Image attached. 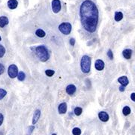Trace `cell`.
<instances>
[{"label": "cell", "mask_w": 135, "mask_h": 135, "mask_svg": "<svg viewBox=\"0 0 135 135\" xmlns=\"http://www.w3.org/2000/svg\"><path fill=\"white\" fill-rule=\"evenodd\" d=\"M81 23L87 32L92 33L96 30L98 23V10L91 0H86L80 5Z\"/></svg>", "instance_id": "cell-1"}, {"label": "cell", "mask_w": 135, "mask_h": 135, "mask_svg": "<svg viewBox=\"0 0 135 135\" xmlns=\"http://www.w3.org/2000/svg\"><path fill=\"white\" fill-rule=\"evenodd\" d=\"M35 52H36V54H37L38 57L39 58V59L41 62H45L50 58V54L48 53V50L46 48V47L44 45L38 46L35 49Z\"/></svg>", "instance_id": "cell-2"}, {"label": "cell", "mask_w": 135, "mask_h": 135, "mask_svg": "<svg viewBox=\"0 0 135 135\" xmlns=\"http://www.w3.org/2000/svg\"><path fill=\"white\" fill-rule=\"evenodd\" d=\"M80 67L83 73L87 74L90 71L91 68V59L88 56H83L80 61Z\"/></svg>", "instance_id": "cell-3"}, {"label": "cell", "mask_w": 135, "mask_h": 135, "mask_svg": "<svg viewBox=\"0 0 135 135\" xmlns=\"http://www.w3.org/2000/svg\"><path fill=\"white\" fill-rule=\"evenodd\" d=\"M59 30L65 35H68L71 32V25L70 23H62L59 26Z\"/></svg>", "instance_id": "cell-4"}, {"label": "cell", "mask_w": 135, "mask_h": 135, "mask_svg": "<svg viewBox=\"0 0 135 135\" xmlns=\"http://www.w3.org/2000/svg\"><path fill=\"white\" fill-rule=\"evenodd\" d=\"M8 74L11 78H15L18 75V68L16 65H11L8 67Z\"/></svg>", "instance_id": "cell-5"}, {"label": "cell", "mask_w": 135, "mask_h": 135, "mask_svg": "<svg viewBox=\"0 0 135 135\" xmlns=\"http://www.w3.org/2000/svg\"><path fill=\"white\" fill-rule=\"evenodd\" d=\"M52 9L55 14H57L61 10V2L59 0H53L52 2Z\"/></svg>", "instance_id": "cell-6"}, {"label": "cell", "mask_w": 135, "mask_h": 135, "mask_svg": "<svg viewBox=\"0 0 135 135\" xmlns=\"http://www.w3.org/2000/svg\"><path fill=\"white\" fill-rule=\"evenodd\" d=\"M98 118L101 121L105 122H107L109 120V115L106 113V112H100L98 113Z\"/></svg>", "instance_id": "cell-7"}, {"label": "cell", "mask_w": 135, "mask_h": 135, "mask_svg": "<svg viewBox=\"0 0 135 135\" xmlns=\"http://www.w3.org/2000/svg\"><path fill=\"white\" fill-rule=\"evenodd\" d=\"M95 66L98 71H102L104 68V62L101 59H98L95 62Z\"/></svg>", "instance_id": "cell-8"}, {"label": "cell", "mask_w": 135, "mask_h": 135, "mask_svg": "<svg viewBox=\"0 0 135 135\" xmlns=\"http://www.w3.org/2000/svg\"><path fill=\"white\" fill-rule=\"evenodd\" d=\"M76 86L73 84H71V85H68L67 87H66V92L68 93V95H74L75 92H76Z\"/></svg>", "instance_id": "cell-9"}, {"label": "cell", "mask_w": 135, "mask_h": 135, "mask_svg": "<svg viewBox=\"0 0 135 135\" xmlns=\"http://www.w3.org/2000/svg\"><path fill=\"white\" fill-rule=\"evenodd\" d=\"M58 110H59V113L60 114H64L66 113L67 111V104L66 103H62L59 105V107H58Z\"/></svg>", "instance_id": "cell-10"}, {"label": "cell", "mask_w": 135, "mask_h": 135, "mask_svg": "<svg viewBox=\"0 0 135 135\" xmlns=\"http://www.w3.org/2000/svg\"><path fill=\"white\" fill-rule=\"evenodd\" d=\"M118 81H119V83L122 86H126L128 84V83H129L128 77H125V76H122V77H119L118 79Z\"/></svg>", "instance_id": "cell-11"}, {"label": "cell", "mask_w": 135, "mask_h": 135, "mask_svg": "<svg viewBox=\"0 0 135 135\" xmlns=\"http://www.w3.org/2000/svg\"><path fill=\"white\" fill-rule=\"evenodd\" d=\"M41 116V110H36L34 113V115H33V119H32V124L35 125L38 122L39 118Z\"/></svg>", "instance_id": "cell-12"}, {"label": "cell", "mask_w": 135, "mask_h": 135, "mask_svg": "<svg viewBox=\"0 0 135 135\" xmlns=\"http://www.w3.org/2000/svg\"><path fill=\"white\" fill-rule=\"evenodd\" d=\"M122 55H123V56L125 57V59H130L131 57V55H132V51H131V50H130V49H125V50H123V52H122Z\"/></svg>", "instance_id": "cell-13"}, {"label": "cell", "mask_w": 135, "mask_h": 135, "mask_svg": "<svg viewBox=\"0 0 135 135\" xmlns=\"http://www.w3.org/2000/svg\"><path fill=\"white\" fill-rule=\"evenodd\" d=\"M18 5V2L17 0H9L8 2V7L10 9H15Z\"/></svg>", "instance_id": "cell-14"}, {"label": "cell", "mask_w": 135, "mask_h": 135, "mask_svg": "<svg viewBox=\"0 0 135 135\" xmlns=\"http://www.w3.org/2000/svg\"><path fill=\"white\" fill-rule=\"evenodd\" d=\"M8 24V19L5 16L0 17V27L3 28Z\"/></svg>", "instance_id": "cell-15"}, {"label": "cell", "mask_w": 135, "mask_h": 135, "mask_svg": "<svg viewBox=\"0 0 135 135\" xmlns=\"http://www.w3.org/2000/svg\"><path fill=\"white\" fill-rule=\"evenodd\" d=\"M114 18H115V20L116 22H119L120 21V20H122L123 18V14L120 11H116L115 13V17H114Z\"/></svg>", "instance_id": "cell-16"}, {"label": "cell", "mask_w": 135, "mask_h": 135, "mask_svg": "<svg viewBox=\"0 0 135 135\" xmlns=\"http://www.w3.org/2000/svg\"><path fill=\"white\" fill-rule=\"evenodd\" d=\"M35 35H36L38 37H39V38H44V37L46 35V33H45V32H44V30L39 29H37V30H36Z\"/></svg>", "instance_id": "cell-17"}, {"label": "cell", "mask_w": 135, "mask_h": 135, "mask_svg": "<svg viewBox=\"0 0 135 135\" xmlns=\"http://www.w3.org/2000/svg\"><path fill=\"white\" fill-rule=\"evenodd\" d=\"M122 113H123V114H124L125 116L129 115V114L131 113V109H130V107L128 106H125V107L123 108V110H122Z\"/></svg>", "instance_id": "cell-18"}, {"label": "cell", "mask_w": 135, "mask_h": 135, "mask_svg": "<svg viewBox=\"0 0 135 135\" xmlns=\"http://www.w3.org/2000/svg\"><path fill=\"white\" fill-rule=\"evenodd\" d=\"M26 78V74L24 72L21 71V72H20V73L18 74L17 75V79L20 80V81H23Z\"/></svg>", "instance_id": "cell-19"}, {"label": "cell", "mask_w": 135, "mask_h": 135, "mask_svg": "<svg viewBox=\"0 0 135 135\" xmlns=\"http://www.w3.org/2000/svg\"><path fill=\"white\" fill-rule=\"evenodd\" d=\"M74 114H75L76 116H80V115H81V113H82V112H83V110H82V108H81V107H75V108H74Z\"/></svg>", "instance_id": "cell-20"}, {"label": "cell", "mask_w": 135, "mask_h": 135, "mask_svg": "<svg viewBox=\"0 0 135 135\" xmlns=\"http://www.w3.org/2000/svg\"><path fill=\"white\" fill-rule=\"evenodd\" d=\"M6 95H7L6 90H5L3 89H0V100H2Z\"/></svg>", "instance_id": "cell-21"}, {"label": "cell", "mask_w": 135, "mask_h": 135, "mask_svg": "<svg viewBox=\"0 0 135 135\" xmlns=\"http://www.w3.org/2000/svg\"><path fill=\"white\" fill-rule=\"evenodd\" d=\"M72 133H73L74 135H80L81 134V130L79 128H74L72 131Z\"/></svg>", "instance_id": "cell-22"}, {"label": "cell", "mask_w": 135, "mask_h": 135, "mask_svg": "<svg viewBox=\"0 0 135 135\" xmlns=\"http://www.w3.org/2000/svg\"><path fill=\"white\" fill-rule=\"evenodd\" d=\"M45 74H47V76L48 77H52L54 74H55V71L53 70H50V69H48L45 71Z\"/></svg>", "instance_id": "cell-23"}, {"label": "cell", "mask_w": 135, "mask_h": 135, "mask_svg": "<svg viewBox=\"0 0 135 135\" xmlns=\"http://www.w3.org/2000/svg\"><path fill=\"white\" fill-rule=\"evenodd\" d=\"M5 53V49L2 45H0V58L3 57Z\"/></svg>", "instance_id": "cell-24"}, {"label": "cell", "mask_w": 135, "mask_h": 135, "mask_svg": "<svg viewBox=\"0 0 135 135\" xmlns=\"http://www.w3.org/2000/svg\"><path fill=\"white\" fill-rule=\"evenodd\" d=\"M107 56H108L109 59H111V60L113 59V52H112L111 50H108V52H107Z\"/></svg>", "instance_id": "cell-25"}, {"label": "cell", "mask_w": 135, "mask_h": 135, "mask_svg": "<svg viewBox=\"0 0 135 135\" xmlns=\"http://www.w3.org/2000/svg\"><path fill=\"white\" fill-rule=\"evenodd\" d=\"M5 71V66L2 64H0V75L2 74Z\"/></svg>", "instance_id": "cell-26"}, {"label": "cell", "mask_w": 135, "mask_h": 135, "mask_svg": "<svg viewBox=\"0 0 135 135\" xmlns=\"http://www.w3.org/2000/svg\"><path fill=\"white\" fill-rule=\"evenodd\" d=\"M3 120H4V116L2 113H0V126L2 125V124L3 122Z\"/></svg>", "instance_id": "cell-27"}, {"label": "cell", "mask_w": 135, "mask_h": 135, "mask_svg": "<svg viewBox=\"0 0 135 135\" xmlns=\"http://www.w3.org/2000/svg\"><path fill=\"white\" fill-rule=\"evenodd\" d=\"M34 129H35V127L34 126H30V127H29V134H32Z\"/></svg>", "instance_id": "cell-28"}, {"label": "cell", "mask_w": 135, "mask_h": 135, "mask_svg": "<svg viewBox=\"0 0 135 135\" xmlns=\"http://www.w3.org/2000/svg\"><path fill=\"white\" fill-rule=\"evenodd\" d=\"M70 44L71 46H74L75 44V39L74 38H71L70 39Z\"/></svg>", "instance_id": "cell-29"}, {"label": "cell", "mask_w": 135, "mask_h": 135, "mask_svg": "<svg viewBox=\"0 0 135 135\" xmlns=\"http://www.w3.org/2000/svg\"><path fill=\"white\" fill-rule=\"evenodd\" d=\"M131 99L135 102V92H133L131 93Z\"/></svg>", "instance_id": "cell-30"}, {"label": "cell", "mask_w": 135, "mask_h": 135, "mask_svg": "<svg viewBox=\"0 0 135 135\" xmlns=\"http://www.w3.org/2000/svg\"><path fill=\"white\" fill-rule=\"evenodd\" d=\"M125 86H122V85H121V86L119 87V91H120V92H124V91H125Z\"/></svg>", "instance_id": "cell-31"}, {"label": "cell", "mask_w": 135, "mask_h": 135, "mask_svg": "<svg viewBox=\"0 0 135 135\" xmlns=\"http://www.w3.org/2000/svg\"><path fill=\"white\" fill-rule=\"evenodd\" d=\"M1 39H2V38H1V36H0V41H1Z\"/></svg>", "instance_id": "cell-32"}, {"label": "cell", "mask_w": 135, "mask_h": 135, "mask_svg": "<svg viewBox=\"0 0 135 135\" xmlns=\"http://www.w3.org/2000/svg\"><path fill=\"white\" fill-rule=\"evenodd\" d=\"M52 135H56V134H52Z\"/></svg>", "instance_id": "cell-33"}, {"label": "cell", "mask_w": 135, "mask_h": 135, "mask_svg": "<svg viewBox=\"0 0 135 135\" xmlns=\"http://www.w3.org/2000/svg\"><path fill=\"white\" fill-rule=\"evenodd\" d=\"M29 135H30V134H29Z\"/></svg>", "instance_id": "cell-34"}]
</instances>
